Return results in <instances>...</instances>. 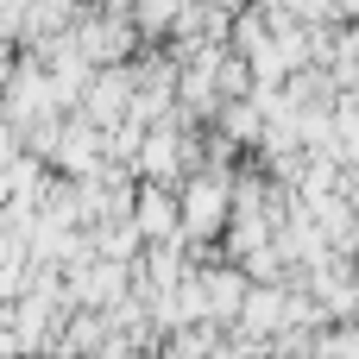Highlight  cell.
I'll return each instance as SVG.
<instances>
[{"label":"cell","instance_id":"3957f363","mask_svg":"<svg viewBox=\"0 0 359 359\" xmlns=\"http://www.w3.org/2000/svg\"><path fill=\"white\" fill-rule=\"evenodd\" d=\"M50 164L63 170V177H88L95 164H101V126H88L76 107L63 114V133H57V145H50Z\"/></svg>","mask_w":359,"mask_h":359},{"label":"cell","instance_id":"277c9868","mask_svg":"<svg viewBox=\"0 0 359 359\" xmlns=\"http://www.w3.org/2000/svg\"><path fill=\"white\" fill-rule=\"evenodd\" d=\"M278 328H284V284H252L246 303H240V316L227 322V334H240V341H271Z\"/></svg>","mask_w":359,"mask_h":359},{"label":"cell","instance_id":"5b68a950","mask_svg":"<svg viewBox=\"0 0 359 359\" xmlns=\"http://www.w3.org/2000/svg\"><path fill=\"white\" fill-rule=\"evenodd\" d=\"M334 196H341V202L359 215V164H341V177H334Z\"/></svg>","mask_w":359,"mask_h":359},{"label":"cell","instance_id":"7a4b0ae2","mask_svg":"<svg viewBox=\"0 0 359 359\" xmlns=\"http://www.w3.org/2000/svg\"><path fill=\"white\" fill-rule=\"evenodd\" d=\"M126 221L139 227V240H177V189L170 183H133V208Z\"/></svg>","mask_w":359,"mask_h":359},{"label":"cell","instance_id":"6da1fadb","mask_svg":"<svg viewBox=\"0 0 359 359\" xmlns=\"http://www.w3.org/2000/svg\"><path fill=\"white\" fill-rule=\"evenodd\" d=\"M227 177L233 170H215V164H196L177 177V233L189 252L202 246H221V227H227Z\"/></svg>","mask_w":359,"mask_h":359}]
</instances>
